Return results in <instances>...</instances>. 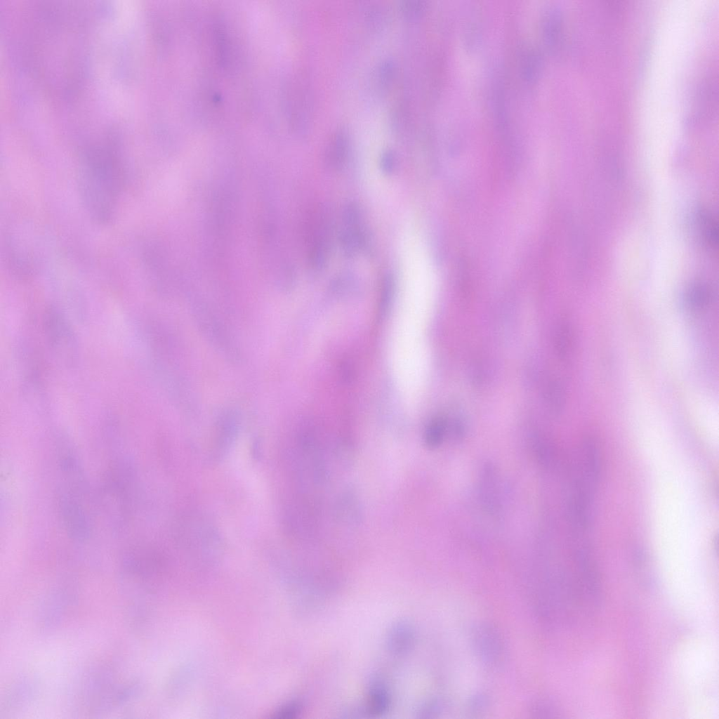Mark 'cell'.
Listing matches in <instances>:
<instances>
[{"mask_svg": "<svg viewBox=\"0 0 719 719\" xmlns=\"http://www.w3.org/2000/svg\"><path fill=\"white\" fill-rule=\"evenodd\" d=\"M124 183L121 162L112 148L93 147L85 151L77 183L83 204L94 221L111 220Z\"/></svg>", "mask_w": 719, "mask_h": 719, "instance_id": "obj_1", "label": "cell"}, {"mask_svg": "<svg viewBox=\"0 0 719 719\" xmlns=\"http://www.w3.org/2000/svg\"><path fill=\"white\" fill-rule=\"evenodd\" d=\"M106 473L103 484L104 502L115 528H121L128 520L132 509L134 472L124 460L113 463Z\"/></svg>", "mask_w": 719, "mask_h": 719, "instance_id": "obj_2", "label": "cell"}, {"mask_svg": "<svg viewBox=\"0 0 719 719\" xmlns=\"http://www.w3.org/2000/svg\"><path fill=\"white\" fill-rule=\"evenodd\" d=\"M42 327L47 345L55 357L66 366L74 365L79 358V344L65 315L55 305L44 310Z\"/></svg>", "mask_w": 719, "mask_h": 719, "instance_id": "obj_3", "label": "cell"}, {"mask_svg": "<svg viewBox=\"0 0 719 719\" xmlns=\"http://www.w3.org/2000/svg\"><path fill=\"white\" fill-rule=\"evenodd\" d=\"M475 655L487 668H498L506 658V647L503 637L493 624L481 621L473 626L470 635Z\"/></svg>", "mask_w": 719, "mask_h": 719, "instance_id": "obj_4", "label": "cell"}, {"mask_svg": "<svg viewBox=\"0 0 719 719\" xmlns=\"http://www.w3.org/2000/svg\"><path fill=\"white\" fill-rule=\"evenodd\" d=\"M177 539L180 545L190 550L217 548L222 545L219 532L215 526L197 514L189 515L178 525Z\"/></svg>", "mask_w": 719, "mask_h": 719, "instance_id": "obj_5", "label": "cell"}, {"mask_svg": "<svg viewBox=\"0 0 719 719\" xmlns=\"http://www.w3.org/2000/svg\"><path fill=\"white\" fill-rule=\"evenodd\" d=\"M369 235L364 226L360 206L354 202L348 203L342 214V227L339 242L343 254L352 258L369 244Z\"/></svg>", "mask_w": 719, "mask_h": 719, "instance_id": "obj_6", "label": "cell"}, {"mask_svg": "<svg viewBox=\"0 0 719 719\" xmlns=\"http://www.w3.org/2000/svg\"><path fill=\"white\" fill-rule=\"evenodd\" d=\"M308 232V262L315 272L327 265L331 249L330 224L325 213L318 210L310 220Z\"/></svg>", "mask_w": 719, "mask_h": 719, "instance_id": "obj_7", "label": "cell"}, {"mask_svg": "<svg viewBox=\"0 0 719 719\" xmlns=\"http://www.w3.org/2000/svg\"><path fill=\"white\" fill-rule=\"evenodd\" d=\"M237 433V423L235 416L227 413L222 415L216 426V437L211 457L219 461L230 450Z\"/></svg>", "mask_w": 719, "mask_h": 719, "instance_id": "obj_8", "label": "cell"}, {"mask_svg": "<svg viewBox=\"0 0 719 719\" xmlns=\"http://www.w3.org/2000/svg\"><path fill=\"white\" fill-rule=\"evenodd\" d=\"M584 479L592 487L598 483L601 470V454L598 442L593 436L585 438L583 445Z\"/></svg>", "mask_w": 719, "mask_h": 719, "instance_id": "obj_9", "label": "cell"}, {"mask_svg": "<svg viewBox=\"0 0 719 719\" xmlns=\"http://www.w3.org/2000/svg\"><path fill=\"white\" fill-rule=\"evenodd\" d=\"M415 633L413 627L408 623L400 621L393 626L388 635V647L390 652L395 655H402L409 652L414 645Z\"/></svg>", "mask_w": 719, "mask_h": 719, "instance_id": "obj_10", "label": "cell"}, {"mask_svg": "<svg viewBox=\"0 0 719 719\" xmlns=\"http://www.w3.org/2000/svg\"><path fill=\"white\" fill-rule=\"evenodd\" d=\"M390 705V695L385 682L380 678H373L368 690L367 707L369 713L378 715L387 712Z\"/></svg>", "mask_w": 719, "mask_h": 719, "instance_id": "obj_11", "label": "cell"}, {"mask_svg": "<svg viewBox=\"0 0 719 719\" xmlns=\"http://www.w3.org/2000/svg\"><path fill=\"white\" fill-rule=\"evenodd\" d=\"M349 150V143L344 131H337L327 145L325 162L333 170H338L345 164Z\"/></svg>", "mask_w": 719, "mask_h": 719, "instance_id": "obj_12", "label": "cell"}, {"mask_svg": "<svg viewBox=\"0 0 719 719\" xmlns=\"http://www.w3.org/2000/svg\"><path fill=\"white\" fill-rule=\"evenodd\" d=\"M554 347L558 358L562 361L567 360L572 351L573 336L569 323L560 320L555 329Z\"/></svg>", "mask_w": 719, "mask_h": 719, "instance_id": "obj_13", "label": "cell"}, {"mask_svg": "<svg viewBox=\"0 0 719 719\" xmlns=\"http://www.w3.org/2000/svg\"><path fill=\"white\" fill-rule=\"evenodd\" d=\"M544 400L548 410L553 414H559L565 405V392L560 383L555 378H549L544 389Z\"/></svg>", "mask_w": 719, "mask_h": 719, "instance_id": "obj_14", "label": "cell"}, {"mask_svg": "<svg viewBox=\"0 0 719 719\" xmlns=\"http://www.w3.org/2000/svg\"><path fill=\"white\" fill-rule=\"evenodd\" d=\"M687 305L693 310L706 307L710 299V291L707 286L701 282L692 284L685 291L684 296Z\"/></svg>", "mask_w": 719, "mask_h": 719, "instance_id": "obj_15", "label": "cell"}, {"mask_svg": "<svg viewBox=\"0 0 719 719\" xmlns=\"http://www.w3.org/2000/svg\"><path fill=\"white\" fill-rule=\"evenodd\" d=\"M447 428V423L442 416L432 418L425 429L424 441L430 448L438 447L442 442Z\"/></svg>", "mask_w": 719, "mask_h": 719, "instance_id": "obj_16", "label": "cell"}, {"mask_svg": "<svg viewBox=\"0 0 719 719\" xmlns=\"http://www.w3.org/2000/svg\"><path fill=\"white\" fill-rule=\"evenodd\" d=\"M395 291V282L390 273L383 277L378 301V312L381 318L388 313L393 303Z\"/></svg>", "mask_w": 719, "mask_h": 719, "instance_id": "obj_17", "label": "cell"}, {"mask_svg": "<svg viewBox=\"0 0 719 719\" xmlns=\"http://www.w3.org/2000/svg\"><path fill=\"white\" fill-rule=\"evenodd\" d=\"M529 713L537 718L554 717L558 713L557 707L548 697H538L532 700L529 706Z\"/></svg>", "mask_w": 719, "mask_h": 719, "instance_id": "obj_18", "label": "cell"}, {"mask_svg": "<svg viewBox=\"0 0 719 719\" xmlns=\"http://www.w3.org/2000/svg\"><path fill=\"white\" fill-rule=\"evenodd\" d=\"M396 164V157L392 151L387 150L382 154L380 159V167L385 175H391L395 169Z\"/></svg>", "mask_w": 719, "mask_h": 719, "instance_id": "obj_19", "label": "cell"}, {"mask_svg": "<svg viewBox=\"0 0 719 719\" xmlns=\"http://www.w3.org/2000/svg\"><path fill=\"white\" fill-rule=\"evenodd\" d=\"M489 699L486 694L477 693L473 695L468 702L470 710L474 713H480L489 706Z\"/></svg>", "mask_w": 719, "mask_h": 719, "instance_id": "obj_20", "label": "cell"}, {"mask_svg": "<svg viewBox=\"0 0 719 719\" xmlns=\"http://www.w3.org/2000/svg\"><path fill=\"white\" fill-rule=\"evenodd\" d=\"M300 710L301 706L298 704L291 703L282 708L278 713L281 718H293L300 712Z\"/></svg>", "mask_w": 719, "mask_h": 719, "instance_id": "obj_21", "label": "cell"}]
</instances>
